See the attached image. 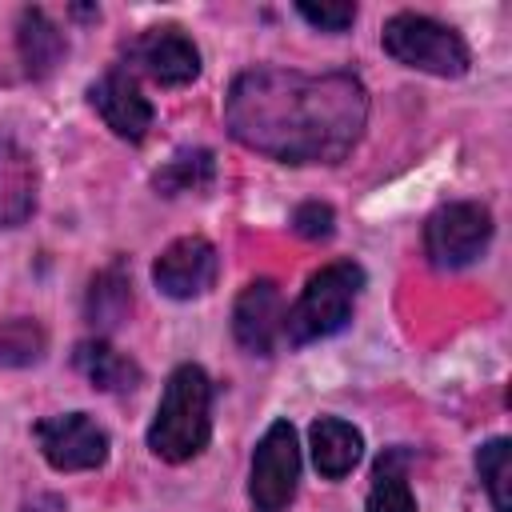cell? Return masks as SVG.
Here are the masks:
<instances>
[{
	"label": "cell",
	"mask_w": 512,
	"mask_h": 512,
	"mask_svg": "<svg viewBox=\"0 0 512 512\" xmlns=\"http://www.w3.org/2000/svg\"><path fill=\"white\" fill-rule=\"evenodd\" d=\"M232 140L280 164L344 160L368 120V92L352 72H240L224 100Z\"/></svg>",
	"instance_id": "1"
},
{
	"label": "cell",
	"mask_w": 512,
	"mask_h": 512,
	"mask_svg": "<svg viewBox=\"0 0 512 512\" xmlns=\"http://www.w3.org/2000/svg\"><path fill=\"white\" fill-rule=\"evenodd\" d=\"M208 436H212V380L200 364H180L168 376L156 416L148 424V448L168 464H184L208 448Z\"/></svg>",
	"instance_id": "2"
},
{
	"label": "cell",
	"mask_w": 512,
	"mask_h": 512,
	"mask_svg": "<svg viewBox=\"0 0 512 512\" xmlns=\"http://www.w3.org/2000/svg\"><path fill=\"white\" fill-rule=\"evenodd\" d=\"M360 288H364V268L352 260H332L320 272H312L300 300L284 312L288 344H312V340L340 332L352 320Z\"/></svg>",
	"instance_id": "3"
},
{
	"label": "cell",
	"mask_w": 512,
	"mask_h": 512,
	"mask_svg": "<svg viewBox=\"0 0 512 512\" xmlns=\"http://www.w3.org/2000/svg\"><path fill=\"white\" fill-rule=\"evenodd\" d=\"M380 40H384V52L404 68H420L432 76H464L468 72V44L460 40V32H452L448 24H440L432 16L396 12L384 24Z\"/></svg>",
	"instance_id": "4"
},
{
	"label": "cell",
	"mask_w": 512,
	"mask_h": 512,
	"mask_svg": "<svg viewBox=\"0 0 512 512\" xmlns=\"http://www.w3.org/2000/svg\"><path fill=\"white\" fill-rule=\"evenodd\" d=\"M488 240H492V212L472 200L444 204L424 224V252L436 268H448V272L480 260Z\"/></svg>",
	"instance_id": "5"
},
{
	"label": "cell",
	"mask_w": 512,
	"mask_h": 512,
	"mask_svg": "<svg viewBox=\"0 0 512 512\" xmlns=\"http://www.w3.org/2000/svg\"><path fill=\"white\" fill-rule=\"evenodd\" d=\"M300 480V444L296 428L288 420L268 424L252 452V476H248V496L256 512H284L296 496Z\"/></svg>",
	"instance_id": "6"
},
{
	"label": "cell",
	"mask_w": 512,
	"mask_h": 512,
	"mask_svg": "<svg viewBox=\"0 0 512 512\" xmlns=\"http://www.w3.org/2000/svg\"><path fill=\"white\" fill-rule=\"evenodd\" d=\"M36 444L56 472H88L108 460V432L88 412H60L36 424Z\"/></svg>",
	"instance_id": "7"
},
{
	"label": "cell",
	"mask_w": 512,
	"mask_h": 512,
	"mask_svg": "<svg viewBox=\"0 0 512 512\" xmlns=\"http://www.w3.org/2000/svg\"><path fill=\"white\" fill-rule=\"evenodd\" d=\"M128 60H132L148 80H156V84H164V88H180V84H192V80L200 76V52H196V44H192L180 28H172V24H164V28H144V32L128 44Z\"/></svg>",
	"instance_id": "8"
},
{
	"label": "cell",
	"mask_w": 512,
	"mask_h": 512,
	"mask_svg": "<svg viewBox=\"0 0 512 512\" xmlns=\"http://www.w3.org/2000/svg\"><path fill=\"white\" fill-rule=\"evenodd\" d=\"M216 268H220L216 248H212L204 236H180V240H172V244L156 256L152 280H156V288H160L164 296H172V300H192V296H204V292L212 288Z\"/></svg>",
	"instance_id": "9"
},
{
	"label": "cell",
	"mask_w": 512,
	"mask_h": 512,
	"mask_svg": "<svg viewBox=\"0 0 512 512\" xmlns=\"http://www.w3.org/2000/svg\"><path fill=\"white\" fill-rule=\"evenodd\" d=\"M232 336L248 356H272L284 336V300L272 280H252L232 308Z\"/></svg>",
	"instance_id": "10"
},
{
	"label": "cell",
	"mask_w": 512,
	"mask_h": 512,
	"mask_svg": "<svg viewBox=\"0 0 512 512\" xmlns=\"http://www.w3.org/2000/svg\"><path fill=\"white\" fill-rule=\"evenodd\" d=\"M92 108L100 112V120L120 136V140H144L152 128V104L140 96V88L132 84V76L124 72H104L92 88Z\"/></svg>",
	"instance_id": "11"
},
{
	"label": "cell",
	"mask_w": 512,
	"mask_h": 512,
	"mask_svg": "<svg viewBox=\"0 0 512 512\" xmlns=\"http://www.w3.org/2000/svg\"><path fill=\"white\" fill-rule=\"evenodd\" d=\"M36 204V168L32 156L12 144L0 140V228H16L32 216Z\"/></svg>",
	"instance_id": "12"
},
{
	"label": "cell",
	"mask_w": 512,
	"mask_h": 512,
	"mask_svg": "<svg viewBox=\"0 0 512 512\" xmlns=\"http://www.w3.org/2000/svg\"><path fill=\"white\" fill-rule=\"evenodd\" d=\"M308 440H312V464H316V472L328 476V480L348 476V472L356 468L360 452H364V436H360L348 420H340V416H320V420L312 424Z\"/></svg>",
	"instance_id": "13"
},
{
	"label": "cell",
	"mask_w": 512,
	"mask_h": 512,
	"mask_svg": "<svg viewBox=\"0 0 512 512\" xmlns=\"http://www.w3.org/2000/svg\"><path fill=\"white\" fill-rule=\"evenodd\" d=\"M76 368L100 388V392H132L140 384V368L136 360H128L124 352H116L108 340H84L76 344Z\"/></svg>",
	"instance_id": "14"
},
{
	"label": "cell",
	"mask_w": 512,
	"mask_h": 512,
	"mask_svg": "<svg viewBox=\"0 0 512 512\" xmlns=\"http://www.w3.org/2000/svg\"><path fill=\"white\" fill-rule=\"evenodd\" d=\"M16 44H20V60H24L28 76H48V72L64 60V52H68L64 32H60L40 8H28V12L20 16Z\"/></svg>",
	"instance_id": "15"
},
{
	"label": "cell",
	"mask_w": 512,
	"mask_h": 512,
	"mask_svg": "<svg viewBox=\"0 0 512 512\" xmlns=\"http://www.w3.org/2000/svg\"><path fill=\"white\" fill-rule=\"evenodd\" d=\"M404 464H408V452H404V448H388V452L376 460L364 512H416V496H412V488H408Z\"/></svg>",
	"instance_id": "16"
},
{
	"label": "cell",
	"mask_w": 512,
	"mask_h": 512,
	"mask_svg": "<svg viewBox=\"0 0 512 512\" xmlns=\"http://www.w3.org/2000/svg\"><path fill=\"white\" fill-rule=\"evenodd\" d=\"M212 176H216V156L208 148H180L152 176V184L164 196H184V192H204L212 184Z\"/></svg>",
	"instance_id": "17"
},
{
	"label": "cell",
	"mask_w": 512,
	"mask_h": 512,
	"mask_svg": "<svg viewBox=\"0 0 512 512\" xmlns=\"http://www.w3.org/2000/svg\"><path fill=\"white\" fill-rule=\"evenodd\" d=\"M128 312H132V284L124 276V268L112 264L88 288V320L96 328H120Z\"/></svg>",
	"instance_id": "18"
},
{
	"label": "cell",
	"mask_w": 512,
	"mask_h": 512,
	"mask_svg": "<svg viewBox=\"0 0 512 512\" xmlns=\"http://www.w3.org/2000/svg\"><path fill=\"white\" fill-rule=\"evenodd\" d=\"M476 472L488 488V500L496 512H512V444L504 436L488 440L476 452Z\"/></svg>",
	"instance_id": "19"
},
{
	"label": "cell",
	"mask_w": 512,
	"mask_h": 512,
	"mask_svg": "<svg viewBox=\"0 0 512 512\" xmlns=\"http://www.w3.org/2000/svg\"><path fill=\"white\" fill-rule=\"evenodd\" d=\"M44 352V332L32 320H8L0 324V364L4 368H20L40 360Z\"/></svg>",
	"instance_id": "20"
},
{
	"label": "cell",
	"mask_w": 512,
	"mask_h": 512,
	"mask_svg": "<svg viewBox=\"0 0 512 512\" xmlns=\"http://www.w3.org/2000/svg\"><path fill=\"white\" fill-rule=\"evenodd\" d=\"M296 12L320 32H348L356 24V4H296Z\"/></svg>",
	"instance_id": "21"
},
{
	"label": "cell",
	"mask_w": 512,
	"mask_h": 512,
	"mask_svg": "<svg viewBox=\"0 0 512 512\" xmlns=\"http://www.w3.org/2000/svg\"><path fill=\"white\" fill-rule=\"evenodd\" d=\"M332 224H336V212H332L328 204H320V200H308V204H300V208L292 212V228H296L304 240H324V236H332Z\"/></svg>",
	"instance_id": "22"
}]
</instances>
